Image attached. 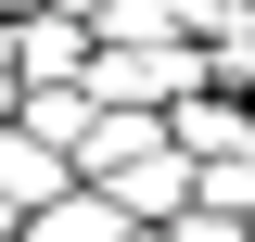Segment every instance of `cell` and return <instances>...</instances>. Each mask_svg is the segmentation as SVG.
<instances>
[{
    "label": "cell",
    "mask_w": 255,
    "mask_h": 242,
    "mask_svg": "<svg viewBox=\"0 0 255 242\" xmlns=\"http://www.w3.org/2000/svg\"><path fill=\"white\" fill-rule=\"evenodd\" d=\"M128 230H140V217H128L115 191H51V204H38V230H26V242H128Z\"/></svg>",
    "instance_id": "6da1fadb"
}]
</instances>
